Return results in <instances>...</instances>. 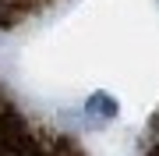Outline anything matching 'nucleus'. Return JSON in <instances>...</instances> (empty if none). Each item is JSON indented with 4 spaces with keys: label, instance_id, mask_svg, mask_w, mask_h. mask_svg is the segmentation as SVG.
<instances>
[{
    "label": "nucleus",
    "instance_id": "obj_1",
    "mask_svg": "<svg viewBox=\"0 0 159 156\" xmlns=\"http://www.w3.org/2000/svg\"><path fill=\"white\" fill-rule=\"evenodd\" d=\"M85 114L92 117V121H110V117L117 114V103H113V96H106V92H96V96H89V103H85Z\"/></svg>",
    "mask_w": 159,
    "mask_h": 156
}]
</instances>
